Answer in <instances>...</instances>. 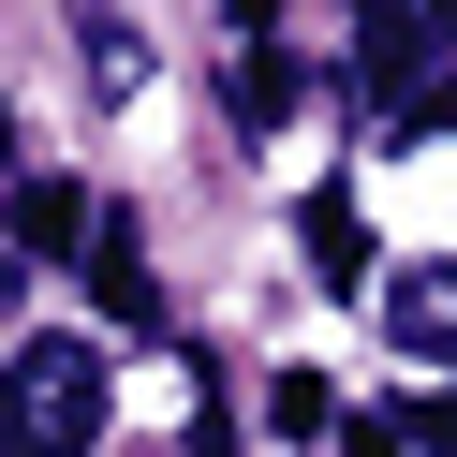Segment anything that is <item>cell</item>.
Here are the masks:
<instances>
[{"instance_id": "8992f818", "label": "cell", "mask_w": 457, "mask_h": 457, "mask_svg": "<svg viewBox=\"0 0 457 457\" xmlns=\"http://www.w3.org/2000/svg\"><path fill=\"white\" fill-rule=\"evenodd\" d=\"M74 60H89V104H133V89H148V45H133L119 15H89V30H74Z\"/></svg>"}, {"instance_id": "52a82bcc", "label": "cell", "mask_w": 457, "mask_h": 457, "mask_svg": "<svg viewBox=\"0 0 457 457\" xmlns=\"http://www.w3.org/2000/svg\"><path fill=\"white\" fill-rule=\"evenodd\" d=\"M295 89H310V74L280 60V45H251V60H237V119H251V133H280V119H295Z\"/></svg>"}, {"instance_id": "3957f363", "label": "cell", "mask_w": 457, "mask_h": 457, "mask_svg": "<svg viewBox=\"0 0 457 457\" xmlns=\"http://www.w3.org/2000/svg\"><path fill=\"white\" fill-rule=\"evenodd\" d=\"M295 251H310V280H325V295H354V280H369V221H354V192H310V207H295Z\"/></svg>"}, {"instance_id": "6da1fadb", "label": "cell", "mask_w": 457, "mask_h": 457, "mask_svg": "<svg viewBox=\"0 0 457 457\" xmlns=\"http://www.w3.org/2000/svg\"><path fill=\"white\" fill-rule=\"evenodd\" d=\"M104 443V354L89 339H15L0 369V457H89Z\"/></svg>"}, {"instance_id": "7a4b0ae2", "label": "cell", "mask_w": 457, "mask_h": 457, "mask_svg": "<svg viewBox=\"0 0 457 457\" xmlns=\"http://www.w3.org/2000/svg\"><path fill=\"white\" fill-rule=\"evenodd\" d=\"M384 339L413 369H457V266H398L384 280Z\"/></svg>"}, {"instance_id": "277c9868", "label": "cell", "mask_w": 457, "mask_h": 457, "mask_svg": "<svg viewBox=\"0 0 457 457\" xmlns=\"http://www.w3.org/2000/svg\"><path fill=\"white\" fill-rule=\"evenodd\" d=\"M89 237H104V207L74 178H30V192H15V251H89Z\"/></svg>"}, {"instance_id": "9c48e42d", "label": "cell", "mask_w": 457, "mask_h": 457, "mask_svg": "<svg viewBox=\"0 0 457 457\" xmlns=\"http://www.w3.org/2000/svg\"><path fill=\"white\" fill-rule=\"evenodd\" d=\"M237 15H251V30H266V0H237Z\"/></svg>"}, {"instance_id": "30bf717a", "label": "cell", "mask_w": 457, "mask_h": 457, "mask_svg": "<svg viewBox=\"0 0 457 457\" xmlns=\"http://www.w3.org/2000/svg\"><path fill=\"white\" fill-rule=\"evenodd\" d=\"M0 295H15V266H0Z\"/></svg>"}, {"instance_id": "ba28073f", "label": "cell", "mask_w": 457, "mask_h": 457, "mask_svg": "<svg viewBox=\"0 0 457 457\" xmlns=\"http://www.w3.org/2000/svg\"><path fill=\"white\" fill-rule=\"evenodd\" d=\"M398 15H413V30H457V0H398Z\"/></svg>"}, {"instance_id": "5b68a950", "label": "cell", "mask_w": 457, "mask_h": 457, "mask_svg": "<svg viewBox=\"0 0 457 457\" xmlns=\"http://www.w3.org/2000/svg\"><path fill=\"white\" fill-rule=\"evenodd\" d=\"M89 280H104L119 325H162V295H148V266H133V221H119V207H104V237H89Z\"/></svg>"}, {"instance_id": "8fae6325", "label": "cell", "mask_w": 457, "mask_h": 457, "mask_svg": "<svg viewBox=\"0 0 457 457\" xmlns=\"http://www.w3.org/2000/svg\"><path fill=\"white\" fill-rule=\"evenodd\" d=\"M354 457H384V443H354Z\"/></svg>"}]
</instances>
